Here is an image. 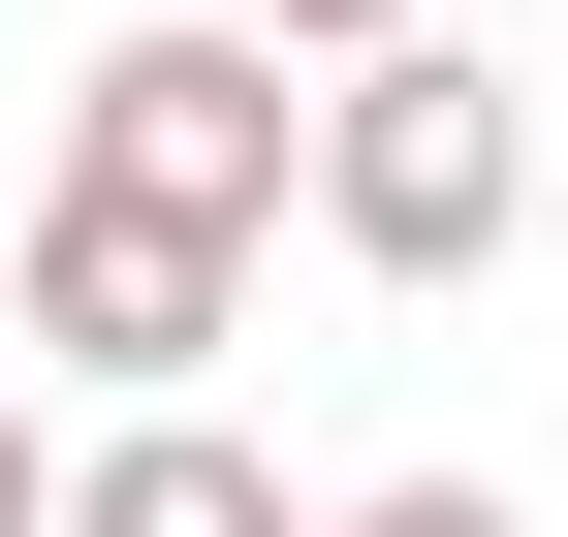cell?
I'll return each instance as SVG.
<instances>
[{
    "label": "cell",
    "instance_id": "1",
    "mask_svg": "<svg viewBox=\"0 0 568 537\" xmlns=\"http://www.w3.org/2000/svg\"><path fill=\"white\" fill-rule=\"evenodd\" d=\"M506 190H537V95H506V63L379 32V63L316 95V253H347V285H474V253H506Z\"/></svg>",
    "mask_w": 568,
    "mask_h": 537
},
{
    "label": "cell",
    "instance_id": "2",
    "mask_svg": "<svg viewBox=\"0 0 568 537\" xmlns=\"http://www.w3.org/2000/svg\"><path fill=\"white\" fill-rule=\"evenodd\" d=\"M63 190H126V222H284L316 190V95H284V32H222V0H159V32H95V95H63Z\"/></svg>",
    "mask_w": 568,
    "mask_h": 537
},
{
    "label": "cell",
    "instance_id": "3",
    "mask_svg": "<svg viewBox=\"0 0 568 537\" xmlns=\"http://www.w3.org/2000/svg\"><path fill=\"white\" fill-rule=\"evenodd\" d=\"M0 316H32L95 412H190L222 316H253V253H222V222H126V190H32V222H0Z\"/></svg>",
    "mask_w": 568,
    "mask_h": 537
},
{
    "label": "cell",
    "instance_id": "4",
    "mask_svg": "<svg viewBox=\"0 0 568 537\" xmlns=\"http://www.w3.org/2000/svg\"><path fill=\"white\" fill-rule=\"evenodd\" d=\"M63 537H284V475L222 412H95V443H63Z\"/></svg>",
    "mask_w": 568,
    "mask_h": 537
},
{
    "label": "cell",
    "instance_id": "5",
    "mask_svg": "<svg viewBox=\"0 0 568 537\" xmlns=\"http://www.w3.org/2000/svg\"><path fill=\"white\" fill-rule=\"evenodd\" d=\"M316 537H537L506 475H379V506H316Z\"/></svg>",
    "mask_w": 568,
    "mask_h": 537
},
{
    "label": "cell",
    "instance_id": "6",
    "mask_svg": "<svg viewBox=\"0 0 568 537\" xmlns=\"http://www.w3.org/2000/svg\"><path fill=\"white\" fill-rule=\"evenodd\" d=\"M222 32H316V63H379V32H410V0H222Z\"/></svg>",
    "mask_w": 568,
    "mask_h": 537
},
{
    "label": "cell",
    "instance_id": "7",
    "mask_svg": "<svg viewBox=\"0 0 568 537\" xmlns=\"http://www.w3.org/2000/svg\"><path fill=\"white\" fill-rule=\"evenodd\" d=\"M0 537H63V443H32V412H0Z\"/></svg>",
    "mask_w": 568,
    "mask_h": 537
}]
</instances>
